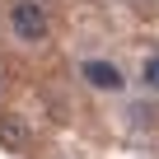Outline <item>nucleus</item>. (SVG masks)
Listing matches in <instances>:
<instances>
[{"mask_svg":"<svg viewBox=\"0 0 159 159\" xmlns=\"http://www.w3.org/2000/svg\"><path fill=\"white\" fill-rule=\"evenodd\" d=\"M10 33L19 42H28V47L47 42V33H52L47 5H38V0H14V5H10Z\"/></svg>","mask_w":159,"mask_h":159,"instance_id":"1","label":"nucleus"},{"mask_svg":"<svg viewBox=\"0 0 159 159\" xmlns=\"http://www.w3.org/2000/svg\"><path fill=\"white\" fill-rule=\"evenodd\" d=\"M80 80H84L89 89H98V94H117L126 80H122V70L112 66V61H80Z\"/></svg>","mask_w":159,"mask_h":159,"instance_id":"2","label":"nucleus"},{"mask_svg":"<svg viewBox=\"0 0 159 159\" xmlns=\"http://www.w3.org/2000/svg\"><path fill=\"white\" fill-rule=\"evenodd\" d=\"M0 145H10V150H24L28 145V126L14 112H0Z\"/></svg>","mask_w":159,"mask_h":159,"instance_id":"3","label":"nucleus"},{"mask_svg":"<svg viewBox=\"0 0 159 159\" xmlns=\"http://www.w3.org/2000/svg\"><path fill=\"white\" fill-rule=\"evenodd\" d=\"M140 84H145L150 94H159V56H145V66H140Z\"/></svg>","mask_w":159,"mask_h":159,"instance_id":"4","label":"nucleus"},{"mask_svg":"<svg viewBox=\"0 0 159 159\" xmlns=\"http://www.w3.org/2000/svg\"><path fill=\"white\" fill-rule=\"evenodd\" d=\"M5 84H10V80H5V66H0V98H5Z\"/></svg>","mask_w":159,"mask_h":159,"instance_id":"5","label":"nucleus"}]
</instances>
